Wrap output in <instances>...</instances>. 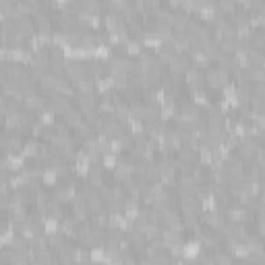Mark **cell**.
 I'll list each match as a JSON object with an SVG mask.
<instances>
[{"instance_id":"16","label":"cell","mask_w":265,"mask_h":265,"mask_svg":"<svg viewBox=\"0 0 265 265\" xmlns=\"http://www.w3.org/2000/svg\"><path fill=\"white\" fill-rule=\"evenodd\" d=\"M89 224H91V228L106 230L108 228V212H102V209H99V212H93Z\"/></svg>"},{"instance_id":"18","label":"cell","mask_w":265,"mask_h":265,"mask_svg":"<svg viewBox=\"0 0 265 265\" xmlns=\"http://www.w3.org/2000/svg\"><path fill=\"white\" fill-rule=\"evenodd\" d=\"M160 116H162V110H160L158 102H153V104H145V118H143V122H151V120H162Z\"/></svg>"},{"instance_id":"7","label":"cell","mask_w":265,"mask_h":265,"mask_svg":"<svg viewBox=\"0 0 265 265\" xmlns=\"http://www.w3.org/2000/svg\"><path fill=\"white\" fill-rule=\"evenodd\" d=\"M68 108H71V99H68V96H60V93H54V96L50 98L48 110H52L54 114H65Z\"/></svg>"},{"instance_id":"15","label":"cell","mask_w":265,"mask_h":265,"mask_svg":"<svg viewBox=\"0 0 265 265\" xmlns=\"http://www.w3.org/2000/svg\"><path fill=\"white\" fill-rule=\"evenodd\" d=\"M85 71H87V75H91V77H102L108 68L102 60H89V62H85Z\"/></svg>"},{"instance_id":"11","label":"cell","mask_w":265,"mask_h":265,"mask_svg":"<svg viewBox=\"0 0 265 265\" xmlns=\"http://www.w3.org/2000/svg\"><path fill=\"white\" fill-rule=\"evenodd\" d=\"M178 162L181 164H186V166H195L199 160H197V149L191 145H181L178 149Z\"/></svg>"},{"instance_id":"3","label":"cell","mask_w":265,"mask_h":265,"mask_svg":"<svg viewBox=\"0 0 265 265\" xmlns=\"http://www.w3.org/2000/svg\"><path fill=\"white\" fill-rule=\"evenodd\" d=\"M112 170H114L116 182H127L129 178H132V174H135V166H132V160H118Z\"/></svg>"},{"instance_id":"8","label":"cell","mask_w":265,"mask_h":265,"mask_svg":"<svg viewBox=\"0 0 265 265\" xmlns=\"http://www.w3.org/2000/svg\"><path fill=\"white\" fill-rule=\"evenodd\" d=\"M58 23H60V27H62V31H65V33L79 29V17H77V13L62 11V13L58 15Z\"/></svg>"},{"instance_id":"19","label":"cell","mask_w":265,"mask_h":265,"mask_svg":"<svg viewBox=\"0 0 265 265\" xmlns=\"http://www.w3.org/2000/svg\"><path fill=\"white\" fill-rule=\"evenodd\" d=\"M201 52H203L209 60H217V58L222 56V52H220V44L214 42V40H212V42H207V44L203 46V50H201Z\"/></svg>"},{"instance_id":"5","label":"cell","mask_w":265,"mask_h":265,"mask_svg":"<svg viewBox=\"0 0 265 265\" xmlns=\"http://www.w3.org/2000/svg\"><path fill=\"white\" fill-rule=\"evenodd\" d=\"M182 75H184L186 85H191L193 89H195V87H203V83H205V73L201 71V68L191 66V68H186Z\"/></svg>"},{"instance_id":"25","label":"cell","mask_w":265,"mask_h":265,"mask_svg":"<svg viewBox=\"0 0 265 265\" xmlns=\"http://www.w3.org/2000/svg\"><path fill=\"white\" fill-rule=\"evenodd\" d=\"M127 52L132 54V56H139V54H141V44L139 42H127Z\"/></svg>"},{"instance_id":"24","label":"cell","mask_w":265,"mask_h":265,"mask_svg":"<svg viewBox=\"0 0 265 265\" xmlns=\"http://www.w3.org/2000/svg\"><path fill=\"white\" fill-rule=\"evenodd\" d=\"M182 226L184 228H189V230L199 228V215L197 214H184L182 215Z\"/></svg>"},{"instance_id":"23","label":"cell","mask_w":265,"mask_h":265,"mask_svg":"<svg viewBox=\"0 0 265 265\" xmlns=\"http://www.w3.org/2000/svg\"><path fill=\"white\" fill-rule=\"evenodd\" d=\"M58 232H60V234L65 236V238H66V236H73L75 232H77V222L73 220V217H68V220H65V222L60 224V230H58Z\"/></svg>"},{"instance_id":"13","label":"cell","mask_w":265,"mask_h":265,"mask_svg":"<svg viewBox=\"0 0 265 265\" xmlns=\"http://www.w3.org/2000/svg\"><path fill=\"white\" fill-rule=\"evenodd\" d=\"M102 23L106 25L108 31H116V29H120V27L124 25V19H122V15H118L116 11H110V13H108L106 17H104Z\"/></svg>"},{"instance_id":"20","label":"cell","mask_w":265,"mask_h":265,"mask_svg":"<svg viewBox=\"0 0 265 265\" xmlns=\"http://www.w3.org/2000/svg\"><path fill=\"white\" fill-rule=\"evenodd\" d=\"M75 85V89L79 93H93L96 91V83H93V79H89V77H83V79H79Z\"/></svg>"},{"instance_id":"1","label":"cell","mask_w":265,"mask_h":265,"mask_svg":"<svg viewBox=\"0 0 265 265\" xmlns=\"http://www.w3.org/2000/svg\"><path fill=\"white\" fill-rule=\"evenodd\" d=\"M205 83L212 89H222V87H226V85L230 83V73L224 71V68H220V66L209 68V71L205 73Z\"/></svg>"},{"instance_id":"17","label":"cell","mask_w":265,"mask_h":265,"mask_svg":"<svg viewBox=\"0 0 265 265\" xmlns=\"http://www.w3.org/2000/svg\"><path fill=\"white\" fill-rule=\"evenodd\" d=\"M217 44H220V52L228 54V56L236 54V50H238V37H224V40Z\"/></svg>"},{"instance_id":"14","label":"cell","mask_w":265,"mask_h":265,"mask_svg":"<svg viewBox=\"0 0 265 265\" xmlns=\"http://www.w3.org/2000/svg\"><path fill=\"white\" fill-rule=\"evenodd\" d=\"M62 116H65V124H66L68 129H77L85 120L83 118V112L81 110H73V108H68V110L62 114Z\"/></svg>"},{"instance_id":"4","label":"cell","mask_w":265,"mask_h":265,"mask_svg":"<svg viewBox=\"0 0 265 265\" xmlns=\"http://www.w3.org/2000/svg\"><path fill=\"white\" fill-rule=\"evenodd\" d=\"M23 106L25 110H31V112H42V110H48V102L44 99V96L40 93H31V96H25L23 98Z\"/></svg>"},{"instance_id":"2","label":"cell","mask_w":265,"mask_h":265,"mask_svg":"<svg viewBox=\"0 0 265 265\" xmlns=\"http://www.w3.org/2000/svg\"><path fill=\"white\" fill-rule=\"evenodd\" d=\"M83 77H87V71H85V62H79V60H68L65 62V79L71 81V83H77Z\"/></svg>"},{"instance_id":"22","label":"cell","mask_w":265,"mask_h":265,"mask_svg":"<svg viewBox=\"0 0 265 265\" xmlns=\"http://www.w3.org/2000/svg\"><path fill=\"white\" fill-rule=\"evenodd\" d=\"M217 2V13L222 15H234L236 13V0H215Z\"/></svg>"},{"instance_id":"10","label":"cell","mask_w":265,"mask_h":265,"mask_svg":"<svg viewBox=\"0 0 265 265\" xmlns=\"http://www.w3.org/2000/svg\"><path fill=\"white\" fill-rule=\"evenodd\" d=\"M15 27H17V31L23 37L35 35V23H33V19H31V17H17V19H15Z\"/></svg>"},{"instance_id":"12","label":"cell","mask_w":265,"mask_h":265,"mask_svg":"<svg viewBox=\"0 0 265 265\" xmlns=\"http://www.w3.org/2000/svg\"><path fill=\"white\" fill-rule=\"evenodd\" d=\"M207 127L209 129H224V112L220 106H214L212 110H209V116L205 118Z\"/></svg>"},{"instance_id":"6","label":"cell","mask_w":265,"mask_h":265,"mask_svg":"<svg viewBox=\"0 0 265 265\" xmlns=\"http://www.w3.org/2000/svg\"><path fill=\"white\" fill-rule=\"evenodd\" d=\"M77 110H81L83 116L98 110V98L93 93H79V102H77Z\"/></svg>"},{"instance_id":"21","label":"cell","mask_w":265,"mask_h":265,"mask_svg":"<svg viewBox=\"0 0 265 265\" xmlns=\"http://www.w3.org/2000/svg\"><path fill=\"white\" fill-rule=\"evenodd\" d=\"M174 54H176V52H174V48H172V44H170V42H164L160 48H158V54H155V56L160 58V62H168L170 58L174 56Z\"/></svg>"},{"instance_id":"9","label":"cell","mask_w":265,"mask_h":265,"mask_svg":"<svg viewBox=\"0 0 265 265\" xmlns=\"http://www.w3.org/2000/svg\"><path fill=\"white\" fill-rule=\"evenodd\" d=\"M87 182L91 186H102L104 184V168H102V164H89V168H87Z\"/></svg>"}]
</instances>
